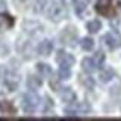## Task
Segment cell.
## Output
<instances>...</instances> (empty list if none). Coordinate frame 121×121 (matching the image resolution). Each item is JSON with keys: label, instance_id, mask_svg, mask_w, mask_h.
Listing matches in <instances>:
<instances>
[{"label": "cell", "instance_id": "2", "mask_svg": "<svg viewBox=\"0 0 121 121\" xmlns=\"http://www.w3.org/2000/svg\"><path fill=\"white\" fill-rule=\"evenodd\" d=\"M46 13H47V16H49L52 21H60V19H62V18L66 15V12H65V6H64L62 3H59V2H52L49 6H47Z\"/></svg>", "mask_w": 121, "mask_h": 121}, {"label": "cell", "instance_id": "22", "mask_svg": "<svg viewBox=\"0 0 121 121\" xmlns=\"http://www.w3.org/2000/svg\"><path fill=\"white\" fill-rule=\"evenodd\" d=\"M4 8H6V3L3 2V0H0V12H3Z\"/></svg>", "mask_w": 121, "mask_h": 121}, {"label": "cell", "instance_id": "11", "mask_svg": "<svg viewBox=\"0 0 121 121\" xmlns=\"http://www.w3.org/2000/svg\"><path fill=\"white\" fill-rule=\"evenodd\" d=\"M99 78H100L102 83L111 81L112 78H114V71H112L111 68H102V71L99 72Z\"/></svg>", "mask_w": 121, "mask_h": 121}, {"label": "cell", "instance_id": "18", "mask_svg": "<svg viewBox=\"0 0 121 121\" xmlns=\"http://www.w3.org/2000/svg\"><path fill=\"white\" fill-rule=\"evenodd\" d=\"M100 27H102V24H100V21H98V19H92L90 22H87V30H89L92 34L98 33L99 30H100Z\"/></svg>", "mask_w": 121, "mask_h": 121}, {"label": "cell", "instance_id": "1", "mask_svg": "<svg viewBox=\"0 0 121 121\" xmlns=\"http://www.w3.org/2000/svg\"><path fill=\"white\" fill-rule=\"evenodd\" d=\"M118 8H120L118 0H98L95 9L99 15L105 18H114L118 13Z\"/></svg>", "mask_w": 121, "mask_h": 121}, {"label": "cell", "instance_id": "13", "mask_svg": "<svg viewBox=\"0 0 121 121\" xmlns=\"http://www.w3.org/2000/svg\"><path fill=\"white\" fill-rule=\"evenodd\" d=\"M72 2H74V8H75L77 13H83V12L87 9L90 0H72Z\"/></svg>", "mask_w": 121, "mask_h": 121}, {"label": "cell", "instance_id": "4", "mask_svg": "<svg viewBox=\"0 0 121 121\" xmlns=\"http://www.w3.org/2000/svg\"><path fill=\"white\" fill-rule=\"evenodd\" d=\"M105 44L109 47L111 50H115L118 47H121V35L117 31H112V33H108L105 37H104Z\"/></svg>", "mask_w": 121, "mask_h": 121}, {"label": "cell", "instance_id": "12", "mask_svg": "<svg viewBox=\"0 0 121 121\" xmlns=\"http://www.w3.org/2000/svg\"><path fill=\"white\" fill-rule=\"evenodd\" d=\"M13 25V18L6 13H0V28H10Z\"/></svg>", "mask_w": 121, "mask_h": 121}, {"label": "cell", "instance_id": "16", "mask_svg": "<svg viewBox=\"0 0 121 121\" xmlns=\"http://www.w3.org/2000/svg\"><path fill=\"white\" fill-rule=\"evenodd\" d=\"M37 71L41 77H49L52 74V68L47 64H37Z\"/></svg>", "mask_w": 121, "mask_h": 121}, {"label": "cell", "instance_id": "14", "mask_svg": "<svg viewBox=\"0 0 121 121\" xmlns=\"http://www.w3.org/2000/svg\"><path fill=\"white\" fill-rule=\"evenodd\" d=\"M27 84H28V87L31 90H35V89H39L41 86V78L35 77V75H30L28 80H27Z\"/></svg>", "mask_w": 121, "mask_h": 121}, {"label": "cell", "instance_id": "24", "mask_svg": "<svg viewBox=\"0 0 121 121\" xmlns=\"http://www.w3.org/2000/svg\"><path fill=\"white\" fill-rule=\"evenodd\" d=\"M120 8H121V2H120Z\"/></svg>", "mask_w": 121, "mask_h": 121}, {"label": "cell", "instance_id": "15", "mask_svg": "<svg viewBox=\"0 0 121 121\" xmlns=\"http://www.w3.org/2000/svg\"><path fill=\"white\" fill-rule=\"evenodd\" d=\"M80 46H81L83 50L90 52V50L93 49V46H95V41L90 39V37H84V39H81V41H80Z\"/></svg>", "mask_w": 121, "mask_h": 121}, {"label": "cell", "instance_id": "17", "mask_svg": "<svg viewBox=\"0 0 121 121\" xmlns=\"http://www.w3.org/2000/svg\"><path fill=\"white\" fill-rule=\"evenodd\" d=\"M58 75H59V80H68L71 77V69L69 66H65V65H60V68L58 71Z\"/></svg>", "mask_w": 121, "mask_h": 121}, {"label": "cell", "instance_id": "9", "mask_svg": "<svg viewBox=\"0 0 121 121\" xmlns=\"http://www.w3.org/2000/svg\"><path fill=\"white\" fill-rule=\"evenodd\" d=\"M81 66H83V71L87 72V74H92L95 69H98V66H96L95 60L92 58H84L83 62H81Z\"/></svg>", "mask_w": 121, "mask_h": 121}, {"label": "cell", "instance_id": "7", "mask_svg": "<svg viewBox=\"0 0 121 121\" xmlns=\"http://www.w3.org/2000/svg\"><path fill=\"white\" fill-rule=\"evenodd\" d=\"M52 50H53V43L50 40H43L37 47L39 55H41V56H49L52 53Z\"/></svg>", "mask_w": 121, "mask_h": 121}, {"label": "cell", "instance_id": "21", "mask_svg": "<svg viewBox=\"0 0 121 121\" xmlns=\"http://www.w3.org/2000/svg\"><path fill=\"white\" fill-rule=\"evenodd\" d=\"M81 83H83V84H84V86H86L87 89H93V86H95V81H93L90 77L83 78V80H81Z\"/></svg>", "mask_w": 121, "mask_h": 121}, {"label": "cell", "instance_id": "6", "mask_svg": "<svg viewBox=\"0 0 121 121\" xmlns=\"http://www.w3.org/2000/svg\"><path fill=\"white\" fill-rule=\"evenodd\" d=\"M56 60L59 65H65V66H72L75 62V59L72 55H69V53H66L64 50H59L58 55H56Z\"/></svg>", "mask_w": 121, "mask_h": 121}, {"label": "cell", "instance_id": "5", "mask_svg": "<svg viewBox=\"0 0 121 121\" xmlns=\"http://www.w3.org/2000/svg\"><path fill=\"white\" fill-rule=\"evenodd\" d=\"M77 39V31L74 27H68L65 28L62 34H60V41H62L64 44H68V46H72L74 44V41Z\"/></svg>", "mask_w": 121, "mask_h": 121}, {"label": "cell", "instance_id": "20", "mask_svg": "<svg viewBox=\"0 0 121 121\" xmlns=\"http://www.w3.org/2000/svg\"><path fill=\"white\" fill-rule=\"evenodd\" d=\"M0 109H2V111H4V112H10V114H13V112H15V108H13V105H12L10 102H6V100L0 102Z\"/></svg>", "mask_w": 121, "mask_h": 121}, {"label": "cell", "instance_id": "19", "mask_svg": "<svg viewBox=\"0 0 121 121\" xmlns=\"http://www.w3.org/2000/svg\"><path fill=\"white\" fill-rule=\"evenodd\" d=\"M92 59L95 60L96 66H98V68H100V66H102V64L105 62V55H104V52H96L95 55L92 56Z\"/></svg>", "mask_w": 121, "mask_h": 121}, {"label": "cell", "instance_id": "23", "mask_svg": "<svg viewBox=\"0 0 121 121\" xmlns=\"http://www.w3.org/2000/svg\"><path fill=\"white\" fill-rule=\"evenodd\" d=\"M19 2H25V0H19Z\"/></svg>", "mask_w": 121, "mask_h": 121}, {"label": "cell", "instance_id": "8", "mask_svg": "<svg viewBox=\"0 0 121 121\" xmlns=\"http://www.w3.org/2000/svg\"><path fill=\"white\" fill-rule=\"evenodd\" d=\"M75 93L72 89H62V92H60V99H62L65 104H72V102H75Z\"/></svg>", "mask_w": 121, "mask_h": 121}, {"label": "cell", "instance_id": "10", "mask_svg": "<svg viewBox=\"0 0 121 121\" xmlns=\"http://www.w3.org/2000/svg\"><path fill=\"white\" fill-rule=\"evenodd\" d=\"M4 83H6V86H8L10 89V92L12 90H15L16 86H18V77L15 74H12V72H8L4 77Z\"/></svg>", "mask_w": 121, "mask_h": 121}, {"label": "cell", "instance_id": "3", "mask_svg": "<svg viewBox=\"0 0 121 121\" xmlns=\"http://www.w3.org/2000/svg\"><path fill=\"white\" fill-rule=\"evenodd\" d=\"M40 105V98L35 93H27L22 98V108L25 112H34Z\"/></svg>", "mask_w": 121, "mask_h": 121}]
</instances>
